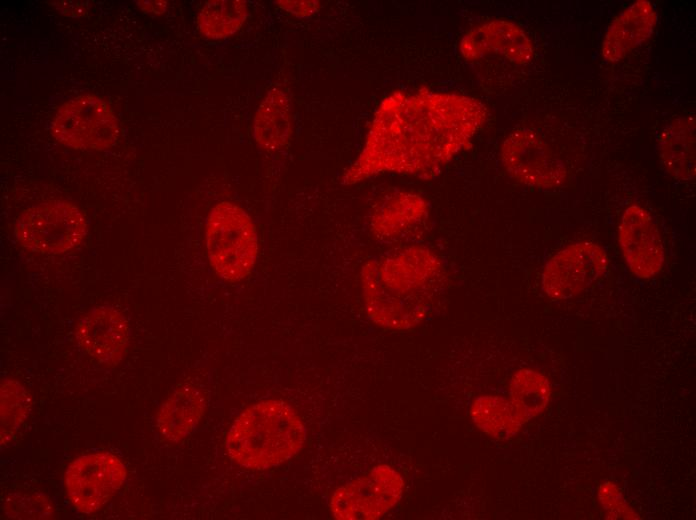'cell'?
Listing matches in <instances>:
<instances>
[{"label": "cell", "mask_w": 696, "mask_h": 520, "mask_svg": "<svg viewBox=\"0 0 696 520\" xmlns=\"http://www.w3.org/2000/svg\"><path fill=\"white\" fill-rule=\"evenodd\" d=\"M487 116L480 100L463 94L395 91L378 106L364 147L341 183L383 172L432 177L470 144Z\"/></svg>", "instance_id": "6da1fadb"}, {"label": "cell", "mask_w": 696, "mask_h": 520, "mask_svg": "<svg viewBox=\"0 0 696 520\" xmlns=\"http://www.w3.org/2000/svg\"><path fill=\"white\" fill-rule=\"evenodd\" d=\"M306 428L297 411L282 400H263L246 407L226 438L229 457L250 470L278 466L303 447Z\"/></svg>", "instance_id": "7a4b0ae2"}, {"label": "cell", "mask_w": 696, "mask_h": 520, "mask_svg": "<svg viewBox=\"0 0 696 520\" xmlns=\"http://www.w3.org/2000/svg\"><path fill=\"white\" fill-rule=\"evenodd\" d=\"M433 269L420 276H398L389 259L368 262L362 286L369 318L392 329H408L430 313L440 287Z\"/></svg>", "instance_id": "3957f363"}, {"label": "cell", "mask_w": 696, "mask_h": 520, "mask_svg": "<svg viewBox=\"0 0 696 520\" xmlns=\"http://www.w3.org/2000/svg\"><path fill=\"white\" fill-rule=\"evenodd\" d=\"M205 236L209 262L221 278L238 282L252 272L258 237L243 208L229 201L216 204L207 217Z\"/></svg>", "instance_id": "277c9868"}, {"label": "cell", "mask_w": 696, "mask_h": 520, "mask_svg": "<svg viewBox=\"0 0 696 520\" xmlns=\"http://www.w3.org/2000/svg\"><path fill=\"white\" fill-rule=\"evenodd\" d=\"M87 223L81 210L68 200H50L23 210L15 220L17 241L42 254L64 253L81 243Z\"/></svg>", "instance_id": "5b68a950"}, {"label": "cell", "mask_w": 696, "mask_h": 520, "mask_svg": "<svg viewBox=\"0 0 696 520\" xmlns=\"http://www.w3.org/2000/svg\"><path fill=\"white\" fill-rule=\"evenodd\" d=\"M51 133L63 145L100 151L112 147L120 137L119 121L111 106L92 94L76 96L56 111Z\"/></svg>", "instance_id": "8992f818"}, {"label": "cell", "mask_w": 696, "mask_h": 520, "mask_svg": "<svg viewBox=\"0 0 696 520\" xmlns=\"http://www.w3.org/2000/svg\"><path fill=\"white\" fill-rule=\"evenodd\" d=\"M404 480L386 464L373 467L366 475L335 490L330 510L339 520L378 519L401 499Z\"/></svg>", "instance_id": "52a82bcc"}, {"label": "cell", "mask_w": 696, "mask_h": 520, "mask_svg": "<svg viewBox=\"0 0 696 520\" xmlns=\"http://www.w3.org/2000/svg\"><path fill=\"white\" fill-rule=\"evenodd\" d=\"M608 266V255L600 245L588 241L570 244L546 262L542 291L553 300L574 298L602 277Z\"/></svg>", "instance_id": "ba28073f"}, {"label": "cell", "mask_w": 696, "mask_h": 520, "mask_svg": "<svg viewBox=\"0 0 696 520\" xmlns=\"http://www.w3.org/2000/svg\"><path fill=\"white\" fill-rule=\"evenodd\" d=\"M126 474L124 464L111 453L82 455L73 460L65 472V491L77 511L92 514L117 493Z\"/></svg>", "instance_id": "9c48e42d"}, {"label": "cell", "mask_w": 696, "mask_h": 520, "mask_svg": "<svg viewBox=\"0 0 696 520\" xmlns=\"http://www.w3.org/2000/svg\"><path fill=\"white\" fill-rule=\"evenodd\" d=\"M505 170L519 182L540 189L562 185L567 178L564 162L533 130L515 129L501 145Z\"/></svg>", "instance_id": "30bf717a"}, {"label": "cell", "mask_w": 696, "mask_h": 520, "mask_svg": "<svg viewBox=\"0 0 696 520\" xmlns=\"http://www.w3.org/2000/svg\"><path fill=\"white\" fill-rule=\"evenodd\" d=\"M618 241L630 271L640 278L657 275L663 268L665 253L657 224L642 206L631 204L623 211Z\"/></svg>", "instance_id": "8fae6325"}, {"label": "cell", "mask_w": 696, "mask_h": 520, "mask_svg": "<svg viewBox=\"0 0 696 520\" xmlns=\"http://www.w3.org/2000/svg\"><path fill=\"white\" fill-rule=\"evenodd\" d=\"M460 53L468 61L488 55H501L516 65L534 58V46L527 33L516 23L493 19L470 29L460 42Z\"/></svg>", "instance_id": "7c38bea8"}, {"label": "cell", "mask_w": 696, "mask_h": 520, "mask_svg": "<svg viewBox=\"0 0 696 520\" xmlns=\"http://www.w3.org/2000/svg\"><path fill=\"white\" fill-rule=\"evenodd\" d=\"M75 336L81 350L94 361L106 366L115 365L125 354L129 324L117 309L99 306L80 319Z\"/></svg>", "instance_id": "4fadbf2b"}, {"label": "cell", "mask_w": 696, "mask_h": 520, "mask_svg": "<svg viewBox=\"0 0 696 520\" xmlns=\"http://www.w3.org/2000/svg\"><path fill=\"white\" fill-rule=\"evenodd\" d=\"M657 13L648 0H637L620 12L604 34L601 55L608 63L624 60L654 33Z\"/></svg>", "instance_id": "5bb4252c"}, {"label": "cell", "mask_w": 696, "mask_h": 520, "mask_svg": "<svg viewBox=\"0 0 696 520\" xmlns=\"http://www.w3.org/2000/svg\"><path fill=\"white\" fill-rule=\"evenodd\" d=\"M292 100L282 84L273 85L260 102L253 119V137L267 152L284 148L292 132Z\"/></svg>", "instance_id": "9a60e30c"}, {"label": "cell", "mask_w": 696, "mask_h": 520, "mask_svg": "<svg viewBox=\"0 0 696 520\" xmlns=\"http://www.w3.org/2000/svg\"><path fill=\"white\" fill-rule=\"evenodd\" d=\"M657 149L660 163L675 180L695 178V117L679 116L659 133Z\"/></svg>", "instance_id": "2e32d148"}, {"label": "cell", "mask_w": 696, "mask_h": 520, "mask_svg": "<svg viewBox=\"0 0 696 520\" xmlns=\"http://www.w3.org/2000/svg\"><path fill=\"white\" fill-rule=\"evenodd\" d=\"M205 409L203 391L192 384H183L159 408L156 418L158 430L166 440L180 442L194 431Z\"/></svg>", "instance_id": "e0dca14e"}, {"label": "cell", "mask_w": 696, "mask_h": 520, "mask_svg": "<svg viewBox=\"0 0 696 520\" xmlns=\"http://www.w3.org/2000/svg\"><path fill=\"white\" fill-rule=\"evenodd\" d=\"M550 394V383L541 372L525 368L517 371L511 378L509 401L522 424L546 408Z\"/></svg>", "instance_id": "ac0fdd59"}, {"label": "cell", "mask_w": 696, "mask_h": 520, "mask_svg": "<svg viewBox=\"0 0 696 520\" xmlns=\"http://www.w3.org/2000/svg\"><path fill=\"white\" fill-rule=\"evenodd\" d=\"M474 424L485 434L496 439H509L516 435L522 423L509 401L501 396L477 397L470 409Z\"/></svg>", "instance_id": "d6986e66"}, {"label": "cell", "mask_w": 696, "mask_h": 520, "mask_svg": "<svg viewBox=\"0 0 696 520\" xmlns=\"http://www.w3.org/2000/svg\"><path fill=\"white\" fill-rule=\"evenodd\" d=\"M247 15V3L243 0H210L197 16V27L207 38L222 39L237 32Z\"/></svg>", "instance_id": "ffe728a7"}, {"label": "cell", "mask_w": 696, "mask_h": 520, "mask_svg": "<svg viewBox=\"0 0 696 520\" xmlns=\"http://www.w3.org/2000/svg\"><path fill=\"white\" fill-rule=\"evenodd\" d=\"M1 444L10 441L22 426L31 409V396L16 380L3 379L0 386Z\"/></svg>", "instance_id": "44dd1931"}, {"label": "cell", "mask_w": 696, "mask_h": 520, "mask_svg": "<svg viewBox=\"0 0 696 520\" xmlns=\"http://www.w3.org/2000/svg\"><path fill=\"white\" fill-rule=\"evenodd\" d=\"M4 510L8 517L16 519H43L53 513L49 499L42 494L10 495Z\"/></svg>", "instance_id": "7402d4cb"}, {"label": "cell", "mask_w": 696, "mask_h": 520, "mask_svg": "<svg viewBox=\"0 0 696 520\" xmlns=\"http://www.w3.org/2000/svg\"><path fill=\"white\" fill-rule=\"evenodd\" d=\"M601 506L611 519H636V513L624 500L620 489L612 482L602 483L598 489Z\"/></svg>", "instance_id": "603a6c76"}, {"label": "cell", "mask_w": 696, "mask_h": 520, "mask_svg": "<svg viewBox=\"0 0 696 520\" xmlns=\"http://www.w3.org/2000/svg\"><path fill=\"white\" fill-rule=\"evenodd\" d=\"M276 6L297 17H309L318 12L320 2L315 0H278Z\"/></svg>", "instance_id": "cb8c5ba5"}, {"label": "cell", "mask_w": 696, "mask_h": 520, "mask_svg": "<svg viewBox=\"0 0 696 520\" xmlns=\"http://www.w3.org/2000/svg\"><path fill=\"white\" fill-rule=\"evenodd\" d=\"M60 13L70 17H83L88 13V4L83 1H56L52 2Z\"/></svg>", "instance_id": "d4e9b609"}, {"label": "cell", "mask_w": 696, "mask_h": 520, "mask_svg": "<svg viewBox=\"0 0 696 520\" xmlns=\"http://www.w3.org/2000/svg\"><path fill=\"white\" fill-rule=\"evenodd\" d=\"M138 7L145 13L162 14L167 7L166 1H137Z\"/></svg>", "instance_id": "484cf974"}]
</instances>
